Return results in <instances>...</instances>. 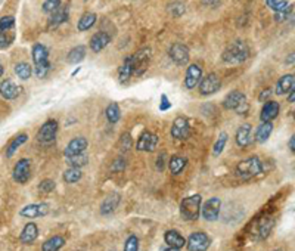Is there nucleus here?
<instances>
[{
  "label": "nucleus",
  "instance_id": "obj_6",
  "mask_svg": "<svg viewBox=\"0 0 295 251\" xmlns=\"http://www.w3.org/2000/svg\"><path fill=\"white\" fill-rule=\"evenodd\" d=\"M151 48H142L137 52L132 55V64H133V76H142L151 62Z\"/></svg>",
  "mask_w": 295,
  "mask_h": 251
},
{
  "label": "nucleus",
  "instance_id": "obj_30",
  "mask_svg": "<svg viewBox=\"0 0 295 251\" xmlns=\"http://www.w3.org/2000/svg\"><path fill=\"white\" fill-rule=\"evenodd\" d=\"M64 245H65V238L61 235H54L52 238L43 242L42 251H59Z\"/></svg>",
  "mask_w": 295,
  "mask_h": 251
},
{
  "label": "nucleus",
  "instance_id": "obj_15",
  "mask_svg": "<svg viewBox=\"0 0 295 251\" xmlns=\"http://www.w3.org/2000/svg\"><path fill=\"white\" fill-rule=\"evenodd\" d=\"M158 143H160V138H158L155 133L146 132V133H143V135L139 138V140H137V143H136V148H137V151L154 152V151L157 149Z\"/></svg>",
  "mask_w": 295,
  "mask_h": 251
},
{
  "label": "nucleus",
  "instance_id": "obj_7",
  "mask_svg": "<svg viewBox=\"0 0 295 251\" xmlns=\"http://www.w3.org/2000/svg\"><path fill=\"white\" fill-rule=\"evenodd\" d=\"M211 238L205 232H192L189 238L186 239V247L188 251H207L210 248Z\"/></svg>",
  "mask_w": 295,
  "mask_h": 251
},
{
  "label": "nucleus",
  "instance_id": "obj_36",
  "mask_svg": "<svg viewBox=\"0 0 295 251\" xmlns=\"http://www.w3.org/2000/svg\"><path fill=\"white\" fill-rule=\"evenodd\" d=\"M267 6L274 11L276 14L279 12H288V11H292V5L288 3V0H266Z\"/></svg>",
  "mask_w": 295,
  "mask_h": 251
},
{
  "label": "nucleus",
  "instance_id": "obj_48",
  "mask_svg": "<svg viewBox=\"0 0 295 251\" xmlns=\"http://www.w3.org/2000/svg\"><path fill=\"white\" fill-rule=\"evenodd\" d=\"M164 164H165V154L162 152V154L158 157V160H157V170L162 171V170H164Z\"/></svg>",
  "mask_w": 295,
  "mask_h": 251
},
{
  "label": "nucleus",
  "instance_id": "obj_34",
  "mask_svg": "<svg viewBox=\"0 0 295 251\" xmlns=\"http://www.w3.org/2000/svg\"><path fill=\"white\" fill-rule=\"evenodd\" d=\"M271 132H273V123L271 121L261 123V126H258V129L255 132V140L260 142V143H264L270 138Z\"/></svg>",
  "mask_w": 295,
  "mask_h": 251
},
{
  "label": "nucleus",
  "instance_id": "obj_50",
  "mask_svg": "<svg viewBox=\"0 0 295 251\" xmlns=\"http://www.w3.org/2000/svg\"><path fill=\"white\" fill-rule=\"evenodd\" d=\"M289 149L292 152L295 151V136H291V139H289Z\"/></svg>",
  "mask_w": 295,
  "mask_h": 251
},
{
  "label": "nucleus",
  "instance_id": "obj_18",
  "mask_svg": "<svg viewBox=\"0 0 295 251\" xmlns=\"http://www.w3.org/2000/svg\"><path fill=\"white\" fill-rule=\"evenodd\" d=\"M20 95H21V87L17 86L12 80L6 79L0 83V96L3 99L12 101V99H17Z\"/></svg>",
  "mask_w": 295,
  "mask_h": 251
},
{
  "label": "nucleus",
  "instance_id": "obj_46",
  "mask_svg": "<svg viewBox=\"0 0 295 251\" xmlns=\"http://www.w3.org/2000/svg\"><path fill=\"white\" fill-rule=\"evenodd\" d=\"M171 108V102L168 101L167 95H161V102H160V111H168Z\"/></svg>",
  "mask_w": 295,
  "mask_h": 251
},
{
  "label": "nucleus",
  "instance_id": "obj_20",
  "mask_svg": "<svg viewBox=\"0 0 295 251\" xmlns=\"http://www.w3.org/2000/svg\"><path fill=\"white\" fill-rule=\"evenodd\" d=\"M279 111H280V105H279V102L267 101V102L263 105V110H261V114H260V120H261V123L273 121V120L279 115Z\"/></svg>",
  "mask_w": 295,
  "mask_h": 251
},
{
  "label": "nucleus",
  "instance_id": "obj_13",
  "mask_svg": "<svg viewBox=\"0 0 295 251\" xmlns=\"http://www.w3.org/2000/svg\"><path fill=\"white\" fill-rule=\"evenodd\" d=\"M190 135V126H189V120L186 117H177L173 121L171 126V136L177 140H185L188 139Z\"/></svg>",
  "mask_w": 295,
  "mask_h": 251
},
{
  "label": "nucleus",
  "instance_id": "obj_4",
  "mask_svg": "<svg viewBox=\"0 0 295 251\" xmlns=\"http://www.w3.org/2000/svg\"><path fill=\"white\" fill-rule=\"evenodd\" d=\"M15 18L5 15L0 18V49H8L15 42Z\"/></svg>",
  "mask_w": 295,
  "mask_h": 251
},
{
  "label": "nucleus",
  "instance_id": "obj_45",
  "mask_svg": "<svg viewBox=\"0 0 295 251\" xmlns=\"http://www.w3.org/2000/svg\"><path fill=\"white\" fill-rule=\"evenodd\" d=\"M130 146H132V138H130V135H123L121 136V139H120V148L123 149V151H127V149H130Z\"/></svg>",
  "mask_w": 295,
  "mask_h": 251
},
{
  "label": "nucleus",
  "instance_id": "obj_16",
  "mask_svg": "<svg viewBox=\"0 0 295 251\" xmlns=\"http://www.w3.org/2000/svg\"><path fill=\"white\" fill-rule=\"evenodd\" d=\"M87 145H89V142H87V139L86 138H83V136H79V138H74L68 145H67V148H65V151H64V155H65V158H70V157H76V155H80V154H83V152H86V149H87Z\"/></svg>",
  "mask_w": 295,
  "mask_h": 251
},
{
  "label": "nucleus",
  "instance_id": "obj_39",
  "mask_svg": "<svg viewBox=\"0 0 295 251\" xmlns=\"http://www.w3.org/2000/svg\"><path fill=\"white\" fill-rule=\"evenodd\" d=\"M227 133L226 132H221L220 135H218V139L215 140V143H214V148H213V155L214 157H218L221 152H223V149H224V146H226V143H227Z\"/></svg>",
  "mask_w": 295,
  "mask_h": 251
},
{
  "label": "nucleus",
  "instance_id": "obj_21",
  "mask_svg": "<svg viewBox=\"0 0 295 251\" xmlns=\"http://www.w3.org/2000/svg\"><path fill=\"white\" fill-rule=\"evenodd\" d=\"M164 241L168 247H173V248H179L182 250L185 245H186V238L176 229H168L165 233H164Z\"/></svg>",
  "mask_w": 295,
  "mask_h": 251
},
{
  "label": "nucleus",
  "instance_id": "obj_51",
  "mask_svg": "<svg viewBox=\"0 0 295 251\" xmlns=\"http://www.w3.org/2000/svg\"><path fill=\"white\" fill-rule=\"evenodd\" d=\"M288 102H289V104H294V102H295V92H294V90H291V92H289Z\"/></svg>",
  "mask_w": 295,
  "mask_h": 251
},
{
  "label": "nucleus",
  "instance_id": "obj_1",
  "mask_svg": "<svg viewBox=\"0 0 295 251\" xmlns=\"http://www.w3.org/2000/svg\"><path fill=\"white\" fill-rule=\"evenodd\" d=\"M31 55H33V62H34V68H36V76L39 79H45L51 71L49 52H48L46 46L42 43H36L33 46Z\"/></svg>",
  "mask_w": 295,
  "mask_h": 251
},
{
  "label": "nucleus",
  "instance_id": "obj_40",
  "mask_svg": "<svg viewBox=\"0 0 295 251\" xmlns=\"http://www.w3.org/2000/svg\"><path fill=\"white\" fill-rule=\"evenodd\" d=\"M67 163L70 164V167H77V168H81L83 166H86L89 163V157L86 155V152L80 154V155H76V157H70L67 158Z\"/></svg>",
  "mask_w": 295,
  "mask_h": 251
},
{
  "label": "nucleus",
  "instance_id": "obj_2",
  "mask_svg": "<svg viewBox=\"0 0 295 251\" xmlns=\"http://www.w3.org/2000/svg\"><path fill=\"white\" fill-rule=\"evenodd\" d=\"M201 202L202 196L199 194L186 196L180 202V216L186 222H195L201 216Z\"/></svg>",
  "mask_w": 295,
  "mask_h": 251
},
{
  "label": "nucleus",
  "instance_id": "obj_38",
  "mask_svg": "<svg viewBox=\"0 0 295 251\" xmlns=\"http://www.w3.org/2000/svg\"><path fill=\"white\" fill-rule=\"evenodd\" d=\"M83 173H81V168H77V167H70L64 171V182L68 183V185H73V183H77L80 179H81Z\"/></svg>",
  "mask_w": 295,
  "mask_h": 251
},
{
  "label": "nucleus",
  "instance_id": "obj_27",
  "mask_svg": "<svg viewBox=\"0 0 295 251\" xmlns=\"http://www.w3.org/2000/svg\"><path fill=\"white\" fill-rule=\"evenodd\" d=\"M120 204V195L118 194H112V195H108L104 202L101 204V214L104 216H108L111 213L115 211V208L118 207Z\"/></svg>",
  "mask_w": 295,
  "mask_h": 251
},
{
  "label": "nucleus",
  "instance_id": "obj_44",
  "mask_svg": "<svg viewBox=\"0 0 295 251\" xmlns=\"http://www.w3.org/2000/svg\"><path fill=\"white\" fill-rule=\"evenodd\" d=\"M58 6H61V0H45L43 12L45 14H52Z\"/></svg>",
  "mask_w": 295,
  "mask_h": 251
},
{
  "label": "nucleus",
  "instance_id": "obj_3",
  "mask_svg": "<svg viewBox=\"0 0 295 251\" xmlns=\"http://www.w3.org/2000/svg\"><path fill=\"white\" fill-rule=\"evenodd\" d=\"M261 171H263V163L258 157H249V158L241 161L235 168V174L242 180L252 179V177L258 176Z\"/></svg>",
  "mask_w": 295,
  "mask_h": 251
},
{
  "label": "nucleus",
  "instance_id": "obj_41",
  "mask_svg": "<svg viewBox=\"0 0 295 251\" xmlns=\"http://www.w3.org/2000/svg\"><path fill=\"white\" fill-rule=\"evenodd\" d=\"M273 227V222L271 219H263L260 223H258V233H260V238H266L270 230Z\"/></svg>",
  "mask_w": 295,
  "mask_h": 251
},
{
  "label": "nucleus",
  "instance_id": "obj_26",
  "mask_svg": "<svg viewBox=\"0 0 295 251\" xmlns=\"http://www.w3.org/2000/svg\"><path fill=\"white\" fill-rule=\"evenodd\" d=\"M294 86H295V77H294V74H285V76H282L279 79V82L276 84L274 93L276 95H286L291 90H294Z\"/></svg>",
  "mask_w": 295,
  "mask_h": 251
},
{
  "label": "nucleus",
  "instance_id": "obj_12",
  "mask_svg": "<svg viewBox=\"0 0 295 251\" xmlns=\"http://www.w3.org/2000/svg\"><path fill=\"white\" fill-rule=\"evenodd\" d=\"M56 132H58V121L56 120H48L43 123V126L40 127L39 133H37V139L42 143H52L56 138Z\"/></svg>",
  "mask_w": 295,
  "mask_h": 251
},
{
  "label": "nucleus",
  "instance_id": "obj_35",
  "mask_svg": "<svg viewBox=\"0 0 295 251\" xmlns=\"http://www.w3.org/2000/svg\"><path fill=\"white\" fill-rule=\"evenodd\" d=\"M105 115H107V120H108L111 124L118 123L120 118H121V110H120L118 104H117V102L109 104V105L107 107V110H105Z\"/></svg>",
  "mask_w": 295,
  "mask_h": 251
},
{
  "label": "nucleus",
  "instance_id": "obj_37",
  "mask_svg": "<svg viewBox=\"0 0 295 251\" xmlns=\"http://www.w3.org/2000/svg\"><path fill=\"white\" fill-rule=\"evenodd\" d=\"M14 70H15V74L18 76V79H21V80H28L33 74V68L28 62H18V64H15Z\"/></svg>",
  "mask_w": 295,
  "mask_h": 251
},
{
  "label": "nucleus",
  "instance_id": "obj_53",
  "mask_svg": "<svg viewBox=\"0 0 295 251\" xmlns=\"http://www.w3.org/2000/svg\"><path fill=\"white\" fill-rule=\"evenodd\" d=\"M286 62H294V54H291V56H288V59H286Z\"/></svg>",
  "mask_w": 295,
  "mask_h": 251
},
{
  "label": "nucleus",
  "instance_id": "obj_43",
  "mask_svg": "<svg viewBox=\"0 0 295 251\" xmlns=\"http://www.w3.org/2000/svg\"><path fill=\"white\" fill-rule=\"evenodd\" d=\"M56 188V183L52 179H45L39 183V192L42 194H51Z\"/></svg>",
  "mask_w": 295,
  "mask_h": 251
},
{
  "label": "nucleus",
  "instance_id": "obj_25",
  "mask_svg": "<svg viewBox=\"0 0 295 251\" xmlns=\"http://www.w3.org/2000/svg\"><path fill=\"white\" fill-rule=\"evenodd\" d=\"M246 101L245 95L241 90H232L230 93H227V96L223 101V107L226 110H236L241 104H243Z\"/></svg>",
  "mask_w": 295,
  "mask_h": 251
},
{
  "label": "nucleus",
  "instance_id": "obj_11",
  "mask_svg": "<svg viewBox=\"0 0 295 251\" xmlns=\"http://www.w3.org/2000/svg\"><path fill=\"white\" fill-rule=\"evenodd\" d=\"M14 180L20 185L27 183L31 179V161L28 158H21L14 167Z\"/></svg>",
  "mask_w": 295,
  "mask_h": 251
},
{
  "label": "nucleus",
  "instance_id": "obj_28",
  "mask_svg": "<svg viewBox=\"0 0 295 251\" xmlns=\"http://www.w3.org/2000/svg\"><path fill=\"white\" fill-rule=\"evenodd\" d=\"M98 21V15L95 12H86L80 17L79 23H77V30L79 31H87L90 30Z\"/></svg>",
  "mask_w": 295,
  "mask_h": 251
},
{
  "label": "nucleus",
  "instance_id": "obj_47",
  "mask_svg": "<svg viewBox=\"0 0 295 251\" xmlns=\"http://www.w3.org/2000/svg\"><path fill=\"white\" fill-rule=\"evenodd\" d=\"M124 167H126V160L118 158V160L112 164V171H121V170H124Z\"/></svg>",
  "mask_w": 295,
  "mask_h": 251
},
{
  "label": "nucleus",
  "instance_id": "obj_31",
  "mask_svg": "<svg viewBox=\"0 0 295 251\" xmlns=\"http://www.w3.org/2000/svg\"><path fill=\"white\" fill-rule=\"evenodd\" d=\"M27 140H28L27 133H20V135H17V136L9 142V145L6 146V157L11 158V157L17 152V149H18L21 145H24Z\"/></svg>",
  "mask_w": 295,
  "mask_h": 251
},
{
  "label": "nucleus",
  "instance_id": "obj_10",
  "mask_svg": "<svg viewBox=\"0 0 295 251\" xmlns=\"http://www.w3.org/2000/svg\"><path fill=\"white\" fill-rule=\"evenodd\" d=\"M198 86H199V93L202 96H210V95H214L221 87V80L215 73H210L201 79Z\"/></svg>",
  "mask_w": 295,
  "mask_h": 251
},
{
  "label": "nucleus",
  "instance_id": "obj_5",
  "mask_svg": "<svg viewBox=\"0 0 295 251\" xmlns=\"http://www.w3.org/2000/svg\"><path fill=\"white\" fill-rule=\"evenodd\" d=\"M248 48L243 42L232 43L223 54V61L227 64H242L248 58Z\"/></svg>",
  "mask_w": 295,
  "mask_h": 251
},
{
  "label": "nucleus",
  "instance_id": "obj_54",
  "mask_svg": "<svg viewBox=\"0 0 295 251\" xmlns=\"http://www.w3.org/2000/svg\"><path fill=\"white\" fill-rule=\"evenodd\" d=\"M3 76V65H2V62H0V77Z\"/></svg>",
  "mask_w": 295,
  "mask_h": 251
},
{
  "label": "nucleus",
  "instance_id": "obj_55",
  "mask_svg": "<svg viewBox=\"0 0 295 251\" xmlns=\"http://www.w3.org/2000/svg\"><path fill=\"white\" fill-rule=\"evenodd\" d=\"M112 251H115V250H112Z\"/></svg>",
  "mask_w": 295,
  "mask_h": 251
},
{
  "label": "nucleus",
  "instance_id": "obj_22",
  "mask_svg": "<svg viewBox=\"0 0 295 251\" xmlns=\"http://www.w3.org/2000/svg\"><path fill=\"white\" fill-rule=\"evenodd\" d=\"M251 132H252L251 124H248V123L241 124V126L238 127V130H236V136H235L236 145L241 146V148L248 146L249 142H251Z\"/></svg>",
  "mask_w": 295,
  "mask_h": 251
},
{
  "label": "nucleus",
  "instance_id": "obj_19",
  "mask_svg": "<svg viewBox=\"0 0 295 251\" xmlns=\"http://www.w3.org/2000/svg\"><path fill=\"white\" fill-rule=\"evenodd\" d=\"M111 43V36L105 31H98L96 34L92 36L90 42H89V46L92 49V52L95 54H99L101 51H104L108 45Z\"/></svg>",
  "mask_w": 295,
  "mask_h": 251
},
{
  "label": "nucleus",
  "instance_id": "obj_8",
  "mask_svg": "<svg viewBox=\"0 0 295 251\" xmlns=\"http://www.w3.org/2000/svg\"><path fill=\"white\" fill-rule=\"evenodd\" d=\"M220 208H221V199L218 196H213L207 199L204 205H201V216L207 222H215L218 219Z\"/></svg>",
  "mask_w": 295,
  "mask_h": 251
},
{
  "label": "nucleus",
  "instance_id": "obj_14",
  "mask_svg": "<svg viewBox=\"0 0 295 251\" xmlns=\"http://www.w3.org/2000/svg\"><path fill=\"white\" fill-rule=\"evenodd\" d=\"M202 79V68L198 64H190L186 70V76H185V87L188 90L195 89L199 82Z\"/></svg>",
  "mask_w": 295,
  "mask_h": 251
},
{
  "label": "nucleus",
  "instance_id": "obj_24",
  "mask_svg": "<svg viewBox=\"0 0 295 251\" xmlns=\"http://www.w3.org/2000/svg\"><path fill=\"white\" fill-rule=\"evenodd\" d=\"M68 20V8L67 6H58L49 18V28H58L61 24H64Z\"/></svg>",
  "mask_w": 295,
  "mask_h": 251
},
{
  "label": "nucleus",
  "instance_id": "obj_49",
  "mask_svg": "<svg viewBox=\"0 0 295 251\" xmlns=\"http://www.w3.org/2000/svg\"><path fill=\"white\" fill-rule=\"evenodd\" d=\"M270 95H271V90H270V89H264V90L260 93V96H258V101H260V102H266V101L270 98Z\"/></svg>",
  "mask_w": 295,
  "mask_h": 251
},
{
  "label": "nucleus",
  "instance_id": "obj_32",
  "mask_svg": "<svg viewBox=\"0 0 295 251\" xmlns=\"http://www.w3.org/2000/svg\"><path fill=\"white\" fill-rule=\"evenodd\" d=\"M188 160L182 155H173L168 160V168L171 171V174H180L183 171V168L186 167Z\"/></svg>",
  "mask_w": 295,
  "mask_h": 251
},
{
  "label": "nucleus",
  "instance_id": "obj_42",
  "mask_svg": "<svg viewBox=\"0 0 295 251\" xmlns=\"http://www.w3.org/2000/svg\"><path fill=\"white\" fill-rule=\"evenodd\" d=\"M124 251H139V238L136 235H130L124 242Z\"/></svg>",
  "mask_w": 295,
  "mask_h": 251
},
{
  "label": "nucleus",
  "instance_id": "obj_29",
  "mask_svg": "<svg viewBox=\"0 0 295 251\" xmlns=\"http://www.w3.org/2000/svg\"><path fill=\"white\" fill-rule=\"evenodd\" d=\"M132 76H133V64H132V55H129L118 70V80L120 83H127Z\"/></svg>",
  "mask_w": 295,
  "mask_h": 251
},
{
  "label": "nucleus",
  "instance_id": "obj_52",
  "mask_svg": "<svg viewBox=\"0 0 295 251\" xmlns=\"http://www.w3.org/2000/svg\"><path fill=\"white\" fill-rule=\"evenodd\" d=\"M161 251H180V250L179 248H173V247H167V248H164Z\"/></svg>",
  "mask_w": 295,
  "mask_h": 251
},
{
  "label": "nucleus",
  "instance_id": "obj_17",
  "mask_svg": "<svg viewBox=\"0 0 295 251\" xmlns=\"http://www.w3.org/2000/svg\"><path fill=\"white\" fill-rule=\"evenodd\" d=\"M49 213V205L46 202L40 204H28L24 208H21L20 214L27 219H36V217H43Z\"/></svg>",
  "mask_w": 295,
  "mask_h": 251
},
{
  "label": "nucleus",
  "instance_id": "obj_23",
  "mask_svg": "<svg viewBox=\"0 0 295 251\" xmlns=\"http://www.w3.org/2000/svg\"><path fill=\"white\" fill-rule=\"evenodd\" d=\"M37 238H39V227H37V224L33 223V222L27 223V224L24 226L21 235H20V241H21L24 245H30V244H33Z\"/></svg>",
  "mask_w": 295,
  "mask_h": 251
},
{
  "label": "nucleus",
  "instance_id": "obj_33",
  "mask_svg": "<svg viewBox=\"0 0 295 251\" xmlns=\"http://www.w3.org/2000/svg\"><path fill=\"white\" fill-rule=\"evenodd\" d=\"M84 58H86V46H83V45L73 48L67 55V61L70 64H80Z\"/></svg>",
  "mask_w": 295,
  "mask_h": 251
},
{
  "label": "nucleus",
  "instance_id": "obj_9",
  "mask_svg": "<svg viewBox=\"0 0 295 251\" xmlns=\"http://www.w3.org/2000/svg\"><path fill=\"white\" fill-rule=\"evenodd\" d=\"M168 56L177 67H185L189 64V58H190L189 48L183 43H174L168 49Z\"/></svg>",
  "mask_w": 295,
  "mask_h": 251
}]
</instances>
